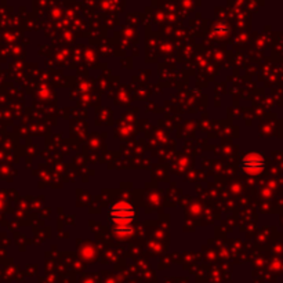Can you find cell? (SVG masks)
Wrapping results in <instances>:
<instances>
[{"mask_svg":"<svg viewBox=\"0 0 283 283\" xmlns=\"http://www.w3.org/2000/svg\"><path fill=\"white\" fill-rule=\"evenodd\" d=\"M214 32L220 33V35H224V33L228 32V25L223 21L216 22V24H214Z\"/></svg>","mask_w":283,"mask_h":283,"instance_id":"3","label":"cell"},{"mask_svg":"<svg viewBox=\"0 0 283 283\" xmlns=\"http://www.w3.org/2000/svg\"><path fill=\"white\" fill-rule=\"evenodd\" d=\"M240 167L247 174H260L265 167V159L262 158L261 153L249 152L243 156V159L240 162Z\"/></svg>","mask_w":283,"mask_h":283,"instance_id":"2","label":"cell"},{"mask_svg":"<svg viewBox=\"0 0 283 283\" xmlns=\"http://www.w3.org/2000/svg\"><path fill=\"white\" fill-rule=\"evenodd\" d=\"M108 218L116 226H123V225H129L137 218V210L131 204L119 202L109 207Z\"/></svg>","mask_w":283,"mask_h":283,"instance_id":"1","label":"cell"}]
</instances>
